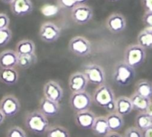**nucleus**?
<instances>
[{
    "mask_svg": "<svg viewBox=\"0 0 152 137\" xmlns=\"http://www.w3.org/2000/svg\"><path fill=\"white\" fill-rule=\"evenodd\" d=\"M115 101L114 90L105 83L98 86L92 96V102L108 113L115 111Z\"/></svg>",
    "mask_w": 152,
    "mask_h": 137,
    "instance_id": "1",
    "label": "nucleus"
},
{
    "mask_svg": "<svg viewBox=\"0 0 152 137\" xmlns=\"http://www.w3.org/2000/svg\"><path fill=\"white\" fill-rule=\"evenodd\" d=\"M24 124L30 132L37 135L45 134L49 128L48 117L43 115L39 110L27 113L24 119Z\"/></svg>",
    "mask_w": 152,
    "mask_h": 137,
    "instance_id": "2",
    "label": "nucleus"
},
{
    "mask_svg": "<svg viewBox=\"0 0 152 137\" xmlns=\"http://www.w3.org/2000/svg\"><path fill=\"white\" fill-rule=\"evenodd\" d=\"M136 76L134 68H132L124 61H120L115 65L113 73L114 81L120 87H126L132 82Z\"/></svg>",
    "mask_w": 152,
    "mask_h": 137,
    "instance_id": "3",
    "label": "nucleus"
},
{
    "mask_svg": "<svg viewBox=\"0 0 152 137\" xmlns=\"http://www.w3.org/2000/svg\"><path fill=\"white\" fill-rule=\"evenodd\" d=\"M146 50L138 44L128 46L124 52V62L133 68H139L145 62Z\"/></svg>",
    "mask_w": 152,
    "mask_h": 137,
    "instance_id": "4",
    "label": "nucleus"
},
{
    "mask_svg": "<svg viewBox=\"0 0 152 137\" xmlns=\"http://www.w3.org/2000/svg\"><path fill=\"white\" fill-rule=\"evenodd\" d=\"M68 49L73 54L79 57H86L91 53V44L84 36H74L68 43Z\"/></svg>",
    "mask_w": 152,
    "mask_h": 137,
    "instance_id": "5",
    "label": "nucleus"
},
{
    "mask_svg": "<svg viewBox=\"0 0 152 137\" xmlns=\"http://www.w3.org/2000/svg\"><path fill=\"white\" fill-rule=\"evenodd\" d=\"M92 102V96L86 90L72 93L70 96V106L75 112L89 110L91 107Z\"/></svg>",
    "mask_w": 152,
    "mask_h": 137,
    "instance_id": "6",
    "label": "nucleus"
},
{
    "mask_svg": "<svg viewBox=\"0 0 152 137\" xmlns=\"http://www.w3.org/2000/svg\"><path fill=\"white\" fill-rule=\"evenodd\" d=\"M83 74L86 76L88 83L94 85H101L105 84V73L103 68L99 65L91 63L86 65L84 68Z\"/></svg>",
    "mask_w": 152,
    "mask_h": 137,
    "instance_id": "7",
    "label": "nucleus"
},
{
    "mask_svg": "<svg viewBox=\"0 0 152 137\" xmlns=\"http://www.w3.org/2000/svg\"><path fill=\"white\" fill-rule=\"evenodd\" d=\"M21 105L19 99L12 94L3 96L0 101V110L5 117H13L19 112Z\"/></svg>",
    "mask_w": 152,
    "mask_h": 137,
    "instance_id": "8",
    "label": "nucleus"
},
{
    "mask_svg": "<svg viewBox=\"0 0 152 137\" xmlns=\"http://www.w3.org/2000/svg\"><path fill=\"white\" fill-rule=\"evenodd\" d=\"M93 16V10L86 4H78L71 10V19L77 25H86L91 20Z\"/></svg>",
    "mask_w": 152,
    "mask_h": 137,
    "instance_id": "9",
    "label": "nucleus"
},
{
    "mask_svg": "<svg viewBox=\"0 0 152 137\" xmlns=\"http://www.w3.org/2000/svg\"><path fill=\"white\" fill-rule=\"evenodd\" d=\"M61 35L60 28L50 22H45L40 27L39 36L40 39L46 43H52L58 40Z\"/></svg>",
    "mask_w": 152,
    "mask_h": 137,
    "instance_id": "10",
    "label": "nucleus"
},
{
    "mask_svg": "<svg viewBox=\"0 0 152 137\" xmlns=\"http://www.w3.org/2000/svg\"><path fill=\"white\" fill-rule=\"evenodd\" d=\"M44 97L56 102H60L63 98V90L60 85L53 80H49L43 87Z\"/></svg>",
    "mask_w": 152,
    "mask_h": 137,
    "instance_id": "11",
    "label": "nucleus"
},
{
    "mask_svg": "<svg viewBox=\"0 0 152 137\" xmlns=\"http://www.w3.org/2000/svg\"><path fill=\"white\" fill-rule=\"evenodd\" d=\"M105 25L108 31L114 34L123 32L126 28V19L120 13H111L106 19Z\"/></svg>",
    "mask_w": 152,
    "mask_h": 137,
    "instance_id": "12",
    "label": "nucleus"
},
{
    "mask_svg": "<svg viewBox=\"0 0 152 137\" xmlns=\"http://www.w3.org/2000/svg\"><path fill=\"white\" fill-rule=\"evenodd\" d=\"M96 116L90 110L76 112L74 121L80 128L83 130H91L93 126Z\"/></svg>",
    "mask_w": 152,
    "mask_h": 137,
    "instance_id": "13",
    "label": "nucleus"
},
{
    "mask_svg": "<svg viewBox=\"0 0 152 137\" xmlns=\"http://www.w3.org/2000/svg\"><path fill=\"white\" fill-rule=\"evenodd\" d=\"M88 85L87 79L83 73L75 72L73 73L69 77L68 86L70 90L72 93L85 91Z\"/></svg>",
    "mask_w": 152,
    "mask_h": 137,
    "instance_id": "14",
    "label": "nucleus"
},
{
    "mask_svg": "<svg viewBox=\"0 0 152 137\" xmlns=\"http://www.w3.org/2000/svg\"><path fill=\"white\" fill-rule=\"evenodd\" d=\"M10 4L12 13L19 17L30 14L34 10V5L31 0H13Z\"/></svg>",
    "mask_w": 152,
    "mask_h": 137,
    "instance_id": "15",
    "label": "nucleus"
},
{
    "mask_svg": "<svg viewBox=\"0 0 152 137\" xmlns=\"http://www.w3.org/2000/svg\"><path fill=\"white\" fill-rule=\"evenodd\" d=\"M39 111L46 117L52 118L59 114L60 111V106L59 102H53L43 96L40 100Z\"/></svg>",
    "mask_w": 152,
    "mask_h": 137,
    "instance_id": "16",
    "label": "nucleus"
},
{
    "mask_svg": "<svg viewBox=\"0 0 152 137\" xmlns=\"http://www.w3.org/2000/svg\"><path fill=\"white\" fill-rule=\"evenodd\" d=\"M17 62L18 54L15 50H5L0 53V68H15Z\"/></svg>",
    "mask_w": 152,
    "mask_h": 137,
    "instance_id": "17",
    "label": "nucleus"
},
{
    "mask_svg": "<svg viewBox=\"0 0 152 137\" xmlns=\"http://www.w3.org/2000/svg\"><path fill=\"white\" fill-rule=\"evenodd\" d=\"M133 110V105L130 97L120 96L116 99L115 112H117V114L124 117L130 114Z\"/></svg>",
    "mask_w": 152,
    "mask_h": 137,
    "instance_id": "18",
    "label": "nucleus"
},
{
    "mask_svg": "<svg viewBox=\"0 0 152 137\" xmlns=\"http://www.w3.org/2000/svg\"><path fill=\"white\" fill-rule=\"evenodd\" d=\"M19 80V73L16 68H1L0 82L6 85L11 86L16 84Z\"/></svg>",
    "mask_w": 152,
    "mask_h": 137,
    "instance_id": "19",
    "label": "nucleus"
},
{
    "mask_svg": "<svg viewBox=\"0 0 152 137\" xmlns=\"http://www.w3.org/2000/svg\"><path fill=\"white\" fill-rule=\"evenodd\" d=\"M94 134L98 137H104L110 131L105 117L99 116L96 117L94 120L91 129Z\"/></svg>",
    "mask_w": 152,
    "mask_h": 137,
    "instance_id": "20",
    "label": "nucleus"
},
{
    "mask_svg": "<svg viewBox=\"0 0 152 137\" xmlns=\"http://www.w3.org/2000/svg\"><path fill=\"white\" fill-rule=\"evenodd\" d=\"M105 118H106L110 131H119L120 130H121L122 128L124 125L123 117L117 114L115 111L108 113Z\"/></svg>",
    "mask_w": 152,
    "mask_h": 137,
    "instance_id": "21",
    "label": "nucleus"
},
{
    "mask_svg": "<svg viewBox=\"0 0 152 137\" xmlns=\"http://www.w3.org/2000/svg\"><path fill=\"white\" fill-rule=\"evenodd\" d=\"M134 93L144 97L152 99V82L145 79L138 80L134 85Z\"/></svg>",
    "mask_w": 152,
    "mask_h": 137,
    "instance_id": "22",
    "label": "nucleus"
},
{
    "mask_svg": "<svg viewBox=\"0 0 152 137\" xmlns=\"http://www.w3.org/2000/svg\"><path fill=\"white\" fill-rule=\"evenodd\" d=\"M130 99L133 105V109L138 112H145L151 100V99L144 97L136 93H134L131 96Z\"/></svg>",
    "mask_w": 152,
    "mask_h": 137,
    "instance_id": "23",
    "label": "nucleus"
},
{
    "mask_svg": "<svg viewBox=\"0 0 152 137\" xmlns=\"http://www.w3.org/2000/svg\"><path fill=\"white\" fill-rule=\"evenodd\" d=\"M18 55H30L35 53L36 46L30 39H22L16 44V50Z\"/></svg>",
    "mask_w": 152,
    "mask_h": 137,
    "instance_id": "24",
    "label": "nucleus"
},
{
    "mask_svg": "<svg viewBox=\"0 0 152 137\" xmlns=\"http://www.w3.org/2000/svg\"><path fill=\"white\" fill-rule=\"evenodd\" d=\"M134 123L135 127L143 132L152 126V117L146 112H139L135 117Z\"/></svg>",
    "mask_w": 152,
    "mask_h": 137,
    "instance_id": "25",
    "label": "nucleus"
},
{
    "mask_svg": "<svg viewBox=\"0 0 152 137\" xmlns=\"http://www.w3.org/2000/svg\"><path fill=\"white\" fill-rule=\"evenodd\" d=\"M137 44L146 49L152 48V28H146L137 36Z\"/></svg>",
    "mask_w": 152,
    "mask_h": 137,
    "instance_id": "26",
    "label": "nucleus"
},
{
    "mask_svg": "<svg viewBox=\"0 0 152 137\" xmlns=\"http://www.w3.org/2000/svg\"><path fill=\"white\" fill-rule=\"evenodd\" d=\"M37 62L36 53L30 55H18L17 66L22 69H28Z\"/></svg>",
    "mask_w": 152,
    "mask_h": 137,
    "instance_id": "27",
    "label": "nucleus"
},
{
    "mask_svg": "<svg viewBox=\"0 0 152 137\" xmlns=\"http://www.w3.org/2000/svg\"><path fill=\"white\" fill-rule=\"evenodd\" d=\"M46 135L47 137H71L68 129L61 125L49 126Z\"/></svg>",
    "mask_w": 152,
    "mask_h": 137,
    "instance_id": "28",
    "label": "nucleus"
},
{
    "mask_svg": "<svg viewBox=\"0 0 152 137\" xmlns=\"http://www.w3.org/2000/svg\"><path fill=\"white\" fill-rule=\"evenodd\" d=\"M12 39V31L9 28L0 29V47L7 45Z\"/></svg>",
    "mask_w": 152,
    "mask_h": 137,
    "instance_id": "29",
    "label": "nucleus"
},
{
    "mask_svg": "<svg viewBox=\"0 0 152 137\" xmlns=\"http://www.w3.org/2000/svg\"><path fill=\"white\" fill-rule=\"evenodd\" d=\"M7 137H27V135L22 128L19 126H13L7 130Z\"/></svg>",
    "mask_w": 152,
    "mask_h": 137,
    "instance_id": "30",
    "label": "nucleus"
},
{
    "mask_svg": "<svg viewBox=\"0 0 152 137\" xmlns=\"http://www.w3.org/2000/svg\"><path fill=\"white\" fill-rule=\"evenodd\" d=\"M123 137H143V132L135 126L130 127L126 129Z\"/></svg>",
    "mask_w": 152,
    "mask_h": 137,
    "instance_id": "31",
    "label": "nucleus"
},
{
    "mask_svg": "<svg viewBox=\"0 0 152 137\" xmlns=\"http://www.w3.org/2000/svg\"><path fill=\"white\" fill-rule=\"evenodd\" d=\"M57 2L59 7L66 10H71L76 6L78 5L76 0H57Z\"/></svg>",
    "mask_w": 152,
    "mask_h": 137,
    "instance_id": "32",
    "label": "nucleus"
},
{
    "mask_svg": "<svg viewBox=\"0 0 152 137\" xmlns=\"http://www.w3.org/2000/svg\"><path fill=\"white\" fill-rule=\"evenodd\" d=\"M42 12L45 16H53L57 13V7L51 5H45L42 7Z\"/></svg>",
    "mask_w": 152,
    "mask_h": 137,
    "instance_id": "33",
    "label": "nucleus"
},
{
    "mask_svg": "<svg viewBox=\"0 0 152 137\" xmlns=\"http://www.w3.org/2000/svg\"><path fill=\"white\" fill-rule=\"evenodd\" d=\"M10 25V19L5 13H0V29L9 28Z\"/></svg>",
    "mask_w": 152,
    "mask_h": 137,
    "instance_id": "34",
    "label": "nucleus"
},
{
    "mask_svg": "<svg viewBox=\"0 0 152 137\" xmlns=\"http://www.w3.org/2000/svg\"><path fill=\"white\" fill-rule=\"evenodd\" d=\"M142 22L146 28H152V12H145L142 16Z\"/></svg>",
    "mask_w": 152,
    "mask_h": 137,
    "instance_id": "35",
    "label": "nucleus"
},
{
    "mask_svg": "<svg viewBox=\"0 0 152 137\" xmlns=\"http://www.w3.org/2000/svg\"><path fill=\"white\" fill-rule=\"evenodd\" d=\"M141 4L145 12H152V0H141Z\"/></svg>",
    "mask_w": 152,
    "mask_h": 137,
    "instance_id": "36",
    "label": "nucleus"
},
{
    "mask_svg": "<svg viewBox=\"0 0 152 137\" xmlns=\"http://www.w3.org/2000/svg\"><path fill=\"white\" fill-rule=\"evenodd\" d=\"M104 137H123L120 133L116 131H109Z\"/></svg>",
    "mask_w": 152,
    "mask_h": 137,
    "instance_id": "37",
    "label": "nucleus"
},
{
    "mask_svg": "<svg viewBox=\"0 0 152 137\" xmlns=\"http://www.w3.org/2000/svg\"><path fill=\"white\" fill-rule=\"evenodd\" d=\"M143 137H152V126L143 131Z\"/></svg>",
    "mask_w": 152,
    "mask_h": 137,
    "instance_id": "38",
    "label": "nucleus"
},
{
    "mask_svg": "<svg viewBox=\"0 0 152 137\" xmlns=\"http://www.w3.org/2000/svg\"><path fill=\"white\" fill-rule=\"evenodd\" d=\"M145 112H146L147 114L150 116V117H152V99H151V102H150L149 105H148V108H147V110Z\"/></svg>",
    "mask_w": 152,
    "mask_h": 137,
    "instance_id": "39",
    "label": "nucleus"
},
{
    "mask_svg": "<svg viewBox=\"0 0 152 137\" xmlns=\"http://www.w3.org/2000/svg\"><path fill=\"white\" fill-rule=\"evenodd\" d=\"M4 120H5V116L4 115V114L0 110V125H1L3 124V122H4Z\"/></svg>",
    "mask_w": 152,
    "mask_h": 137,
    "instance_id": "40",
    "label": "nucleus"
},
{
    "mask_svg": "<svg viewBox=\"0 0 152 137\" xmlns=\"http://www.w3.org/2000/svg\"><path fill=\"white\" fill-rule=\"evenodd\" d=\"M77 2V4H86L88 0H76Z\"/></svg>",
    "mask_w": 152,
    "mask_h": 137,
    "instance_id": "41",
    "label": "nucleus"
},
{
    "mask_svg": "<svg viewBox=\"0 0 152 137\" xmlns=\"http://www.w3.org/2000/svg\"><path fill=\"white\" fill-rule=\"evenodd\" d=\"M0 1H1V2L4 3V4H10V3H11L12 1H13V0H0Z\"/></svg>",
    "mask_w": 152,
    "mask_h": 137,
    "instance_id": "42",
    "label": "nucleus"
},
{
    "mask_svg": "<svg viewBox=\"0 0 152 137\" xmlns=\"http://www.w3.org/2000/svg\"><path fill=\"white\" fill-rule=\"evenodd\" d=\"M111 1H120V0H109Z\"/></svg>",
    "mask_w": 152,
    "mask_h": 137,
    "instance_id": "43",
    "label": "nucleus"
}]
</instances>
